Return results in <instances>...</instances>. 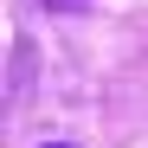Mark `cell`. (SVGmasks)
<instances>
[{"instance_id":"obj_3","label":"cell","mask_w":148,"mask_h":148,"mask_svg":"<svg viewBox=\"0 0 148 148\" xmlns=\"http://www.w3.org/2000/svg\"><path fill=\"white\" fill-rule=\"evenodd\" d=\"M52 148H71V142H52Z\"/></svg>"},{"instance_id":"obj_1","label":"cell","mask_w":148,"mask_h":148,"mask_svg":"<svg viewBox=\"0 0 148 148\" xmlns=\"http://www.w3.org/2000/svg\"><path fill=\"white\" fill-rule=\"evenodd\" d=\"M26 84H32V45L19 39V45H13V58H7V97H13V103L26 97Z\"/></svg>"},{"instance_id":"obj_2","label":"cell","mask_w":148,"mask_h":148,"mask_svg":"<svg viewBox=\"0 0 148 148\" xmlns=\"http://www.w3.org/2000/svg\"><path fill=\"white\" fill-rule=\"evenodd\" d=\"M52 13H77V7H90V0H45Z\"/></svg>"}]
</instances>
